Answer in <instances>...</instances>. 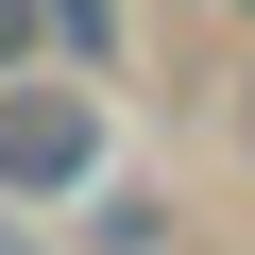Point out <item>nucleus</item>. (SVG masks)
<instances>
[{"label": "nucleus", "mask_w": 255, "mask_h": 255, "mask_svg": "<svg viewBox=\"0 0 255 255\" xmlns=\"http://www.w3.org/2000/svg\"><path fill=\"white\" fill-rule=\"evenodd\" d=\"M0 170H85V119H51V102H17V119H0Z\"/></svg>", "instance_id": "1"}]
</instances>
